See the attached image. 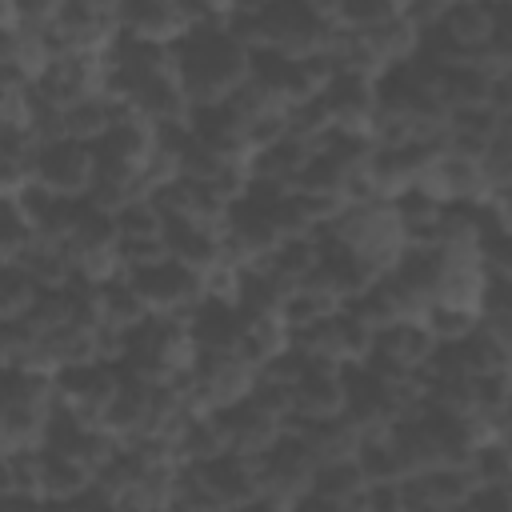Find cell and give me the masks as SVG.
Instances as JSON below:
<instances>
[{
    "mask_svg": "<svg viewBox=\"0 0 512 512\" xmlns=\"http://www.w3.org/2000/svg\"><path fill=\"white\" fill-rule=\"evenodd\" d=\"M168 48H172V72L188 104L224 100L248 76V48L220 20L184 28Z\"/></svg>",
    "mask_w": 512,
    "mask_h": 512,
    "instance_id": "obj_1",
    "label": "cell"
},
{
    "mask_svg": "<svg viewBox=\"0 0 512 512\" xmlns=\"http://www.w3.org/2000/svg\"><path fill=\"white\" fill-rule=\"evenodd\" d=\"M320 228H324L328 236H336L340 244H348L356 256H364L376 272H384V268L392 264V256L400 252V244H404L388 196L340 200V208H336Z\"/></svg>",
    "mask_w": 512,
    "mask_h": 512,
    "instance_id": "obj_2",
    "label": "cell"
},
{
    "mask_svg": "<svg viewBox=\"0 0 512 512\" xmlns=\"http://www.w3.org/2000/svg\"><path fill=\"white\" fill-rule=\"evenodd\" d=\"M256 376V364L244 360L236 348H196L192 364L176 376L192 408H220L248 392Z\"/></svg>",
    "mask_w": 512,
    "mask_h": 512,
    "instance_id": "obj_3",
    "label": "cell"
},
{
    "mask_svg": "<svg viewBox=\"0 0 512 512\" xmlns=\"http://www.w3.org/2000/svg\"><path fill=\"white\" fill-rule=\"evenodd\" d=\"M92 92H104V52H48L32 72V96L52 108L84 100Z\"/></svg>",
    "mask_w": 512,
    "mask_h": 512,
    "instance_id": "obj_4",
    "label": "cell"
},
{
    "mask_svg": "<svg viewBox=\"0 0 512 512\" xmlns=\"http://www.w3.org/2000/svg\"><path fill=\"white\" fill-rule=\"evenodd\" d=\"M332 20L308 0H260V44L288 56H308L324 48Z\"/></svg>",
    "mask_w": 512,
    "mask_h": 512,
    "instance_id": "obj_5",
    "label": "cell"
},
{
    "mask_svg": "<svg viewBox=\"0 0 512 512\" xmlns=\"http://www.w3.org/2000/svg\"><path fill=\"white\" fill-rule=\"evenodd\" d=\"M128 280L136 284V292L148 304V312H160V316H188L192 304L204 296L200 272L180 264V260H172L168 252L160 260H148V264L132 268Z\"/></svg>",
    "mask_w": 512,
    "mask_h": 512,
    "instance_id": "obj_6",
    "label": "cell"
},
{
    "mask_svg": "<svg viewBox=\"0 0 512 512\" xmlns=\"http://www.w3.org/2000/svg\"><path fill=\"white\" fill-rule=\"evenodd\" d=\"M32 180L60 196H84L92 184V140H80V136L40 140L32 160Z\"/></svg>",
    "mask_w": 512,
    "mask_h": 512,
    "instance_id": "obj_7",
    "label": "cell"
},
{
    "mask_svg": "<svg viewBox=\"0 0 512 512\" xmlns=\"http://www.w3.org/2000/svg\"><path fill=\"white\" fill-rule=\"evenodd\" d=\"M116 384H120L116 364H112V360H100V356L76 360V364H64V368L52 372L56 400H60L64 408L80 412L84 420H96V424H100L108 400L116 396Z\"/></svg>",
    "mask_w": 512,
    "mask_h": 512,
    "instance_id": "obj_8",
    "label": "cell"
},
{
    "mask_svg": "<svg viewBox=\"0 0 512 512\" xmlns=\"http://www.w3.org/2000/svg\"><path fill=\"white\" fill-rule=\"evenodd\" d=\"M48 52H104L116 36L112 8L88 4V0H64L52 24L44 28Z\"/></svg>",
    "mask_w": 512,
    "mask_h": 512,
    "instance_id": "obj_9",
    "label": "cell"
},
{
    "mask_svg": "<svg viewBox=\"0 0 512 512\" xmlns=\"http://www.w3.org/2000/svg\"><path fill=\"white\" fill-rule=\"evenodd\" d=\"M196 468H200V480L208 484L216 508H256V500H260L256 456L236 452V448H220L208 460H200Z\"/></svg>",
    "mask_w": 512,
    "mask_h": 512,
    "instance_id": "obj_10",
    "label": "cell"
},
{
    "mask_svg": "<svg viewBox=\"0 0 512 512\" xmlns=\"http://www.w3.org/2000/svg\"><path fill=\"white\" fill-rule=\"evenodd\" d=\"M324 112H328V124H340V128H364L372 124V112H376V76H364V72H332L320 88H316Z\"/></svg>",
    "mask_w": 512,
    "mask_h": 512,
    "instance_id": "obj_11",
    "label": "cell"
},
{
    "mask_svg": "<svg viewBox=\"0 0 512 512\" xmlns=\"http://www.w3.org/2000/svg\"><path fill=\"white\" fill-rule=\"evenodd\" d=\"M116 96H120L140 120H148V124H164V120H184V116H188V96H184V88H180V80H176L172 68L136 76V80H128Z\"/></svg>",
    "mask_w": 512,
    "mask_h": 512,
    "instance_id": "obj_12",
    "label": "cell"
},
{
    "mask_svg": "<svg viewBox=\"0 0 512 512\" xmlns=\"http://www.w3.org/2000/svg\"><path fill=\"white\" fill-rule=\"evenodd\" d=\"M188 128L200 144H208L212 152L228 156V160H240L248 156V124L244 116L228 104V100H204V104H188Z\"/></svg>",
    "mask_w": 512,
    "mask_h": 512,
    "instance_id": "obj_13",
    "label": "cell"
},
{
    "mask_svg": "<svg viewBox=\"0 0 512 512\" xmlns=\"http://www.w3.org/2000/svg\"><path fill=\"white\" fill-rule=\"evenodd\" d=\"M344 408L340 392V364L304 356L296 380H292V412L288 416H332Z\"/></svg>",
    "mask_w": 512,
    "mask_h": 512,
    "instance_id": "obj_14",
    "label": "cell"
},
{
    "mask_svg": "<svg viewBox=\"0 0 512 512\" xmlns=\"http://www.w3.org/2000/svg\"><path fill=\"white\" fill-rule=\"evenodd\" d=\"M216 428H220V440L224 448H236V452H248L256 456L276 432H280V420H272L268 412H260L248 396L232 400V404H220V408H208Z\"/></svg>",
    "mask_w": 512,
    "mask_h": 512,
    "instance_id": "obj_15",
    "label": "cell"
},
{
    "mask_svg": "<svg viewBox=\"0 0 512 512\" xmlns=\"http://www.w3.org/2000/svg\"><path fill=\"white\" fill-rule=\"evenodd\" d=\"M160 244L172 260H180L196 272H204L220 260V228L192 220V216H168L160 228Z\"/></svg>",
    "mask_w": 512,
    "mask_h": 512,
    "instance_id": "obj_16",
    "label": "cell"
},
{
    "mask_svg": "<svg viewBox=\"0 0 512 512\" xmlns=\"http://www.w3.org/2000/svg\"><path fill=\"white\" fill-rule=\"evenodd\" d=\"M112 16H116L120 32L144 36V40H156V44H172L188 28L176 0H116Z\"/></svg>",
    "mask_w": 512,
    "mask_h": 512,
    "instance_id": "obj_17",
    "label": "cell"
},
{
    "mask_svg": "<svg viewBox=\"0 0 512 512\" xmlns=\"http://www.w3.org/2000/svg\"><path fill=\"white\" fill-rule=\"evenodd\" d=\"M308 152H312V144H308L304 136L284 132L280 140L260 144V148H252V152L244 156V176H252V180H272V184L292 188V184H296V172H300L304 160H308Z\"/></svg>",
    "mask_w": 512,
    "mask_h": 512,
    "instance_id": "obj_18",
    "label": "cell"
},
{
    "mask_svg": "<svg viewBox=\"0 0 512 512\" xmlns=\"http://www.w3.org/2000/svg\"><path fill=\"white\" fill-rule=\"evenodd\" d=\"M284 428L300 432L304 444L316 452V460L352 456V448L360 440V428L344 412H332V416H284Z\"/></svg>",
    "mask_w": 512,
    "mask_h": 512,
    "instance_id": "obj_19",
    "label": "cell"
},
{
    "mask_svg": "<svg viewBox=\"0 0 512 512\" xmlns=\"http://www.w3.org/2000/svg\"><path fill=\"white\" fill-rule=\"evenodd\" d=\"M196 348H236L240 336V308L224 296H200L184 316Z\"/></svg>",
    "mask_w": 512,
    "mask_h": 512,
    "instance_id": "obj_20",
    "label": "cell"
},
{
    "mask_svg": "<svg viewBox=\"0 0 512 512\" xmlns=\"http://www.w3.org/2000/svg\"><path fill=\"white\" fill-rule=\"evenodd\" d=\"M288 296V284L280 276H272L260 260L252 264H240L236 268V284H232V304L240 312H276L280 316V304Z\"/></svg>",
    "mask_w": 512,
    "mask_h": 512,
    "instance_id": "obj_21",
    "label": "cell"
},
{
    "mask_svg": "<svg viewBox=\"0 0 512 512\" xmlns=\"http://www.w3.org/2000/svg\"><path fill=\"white\" fill-rule=\"evenodd\" d=\"M96 300H100V324H108L116 332H124L148 316V304L140 300L128 272H112V276L96 280Z\"/></svg>",
    "mask_w": 512,
    "mask_h": 512,
    "instance_id": "obj_22",
    "label": "cell"
},
{
    "mask_svg": "<svg viewBox=\"0 0 512 512\" xmlns=\"http://www.w3.org/2000/svg\"><path fill=\"white\" fill-rule=\"evenodd\" d=\"M352 460H356L364 484H392V480L408 476V472H404V460H400V452H396V444H392V436H388V428H368V432H360V440H356V448H352Z\"/></svg>",
    "mask_w": 512,
    "mask_h": 512,
    "instance_id": "obj_23",
    "label": "cell"
},
{
    "mask_svg": "<svg viewBox=\"0 0 512 512\" xmlns=\"http://www.w3.org/2000/svg\"><path fill=\"white\" fill-rule=\"evenodd\" d=\"M88 480L92 472L80 460L40 444V504H68Z\"/></svg>",
    "mask_w": 512,
    "mask_h": 512,
    "instance_id": "obj_24",
    "label": "cell"
},
{
    "mask_svg": "<svg viewBox=\"0 0 512 512\" xmlns=\"http://www.w3.org/2000/svg\"><path fill=\"white\" fill-rule=\"evenodd\" d=\"M316 236L308 232V236H280L276 244H272V252L260 260L272 276H280L288 288H296V284H304L312 272H316Z\"/></svg>",
    "mask_w": 512,
    "mask_h": 512,
    "instance_id": "obj_25",
    "label": "cell"
},
{
    "mask_svg": "<svg viewBox=\"0 0 512 512\" xmlns=\"http://www.w3.org/2000/svg\"><path fill=\"white\" fill-rule=\"evenodd\" d=\"M20 268L32 276V284H36V288H60L64 280H72V276H76V264H72L68 244L40 240V236L20 252Z\"/></svg>",
    "mask_w": 512,
    "mask_h": 512,
    "instance_id": "obj_26",
    "label": "cell"
},
{
    "mask_svg": "<svg viewBox=\"0 0 512 512\" xmlns=\"http://www.w3.org/2000/svg\"><path fill=\"white\" fill-rule=\"evenodd\" d=\"M472 484H512V448L508 436H484L464 460Z\"/></svg>",
    "mask_w": 512,
    "mask_h": 512,
    "instance_id": "obj_27",
    "label": "cell"
},
{
    "mask_svg": "<svg viewBox=\"0 0 512 512\" xmlns=\"http://www.w3.org/2000/svg\"><path fill=\"white\" fill-rule=\"evenodd\" d=\"M420 324L424 332L440 344V340H460L464 332L476 328V312L472 308H456V304H440V300H428L424 312H420Z\"/></svg>",
    "mask_w": 512,
    "mask_h": 512,
    "instance_id": "obj_28",
    "label": "cell"
},
{
    "mask_svg": "<svg viewBox=\"0 0 512 512\" xmlns=\"http://www.w3.org/2000/svg\"><path fill=\"white\" fill-rule=\"evenodd\" d=\"M32 240H36V228L20 212L16 196H0V260H20V252Z\"/></svg>",
    "mask_w": 512,
    "mask_h": 512,
    "instance_id": "obj_29",
    "label": "cell"
},
{
    "mask_svg": "<svg viewBox=\"0 0 512 512\" xmlns=\"http://www.w3.org/2000/svg\"><path fill=\"white\" fill-rule=\"evenodd\" d=\"M40 288L32 284V276L20 268V260H0V320L24 316V308L32 304Z\"/></svg>",
    "mask_w": 512,
    "mask_h": 512,
    "instance_id": "obj_30",
    "label": "cell"
},
{
    "mask_svg": "<svg viewBox=\"0 0 512 512\" xmlns=\"http://www.w3.org/2000/svg\"><path fill=\"white\" fill-rule=\"evenodd\" d=\"M400 12V0H332L328 16L340 28H372Z\"/></svg>",
    "mask_w": 512,
    "mask_h": 512,
    "instance_id": "obj_31",
    "label": "cell"
},
{
    "mask_svg": "<svg viewBox=\"0 0 512 512\" xmlns=\"http://www.w3.org/2000/svg\"><path fill=\"white\" fill-rule=\"evenodd\" d=\"M112 220H116V236H160L164 228V216L148 204V196H132L112 212Z\"/></svg>",
    "mask_w": 512,
    "mask_h": 512,
    "instance_id": "obj_32",
    "label": "cell"
},
{
    "mask_svg": "<svg viewBox=\"0 0 512 512\" xmlns=\"http://www.w3.org/2000/svg\"><path fill=\"white\" fill-rule=\"evenodd\" d=\"M60 4H64V0H8V12H12V20H20V24L48 28L52 16L60 12Z\"/></svg>",
    "mask_w": 512,
    "mask_h": 512,
    "instance_id": "obj_33",
    "label": "cell"
},
{
    "mask_svg": "<svg viewBox=\"0 0 512 512\" xmlns=\"http://www.w3.org/2000/svg\"><path fill=\"white\" fill-rule=\"evenodd\" d=\"M88 4H100V8H116V0H88Z\"/></svg>",
    "mask_w": 512,
    "mask_h": 512,
    "instance_id": "obj_34",
    "label": "cell"
},
{
    "mask_svg": "<svg viewBox=\"0 0 512 512\" xmlns=\"http://www.w3.org/2000/svg\"><path fill=\"white\" fill-rule=\"evenodd\" d=\"M256 4H260V0H256Z\"/></svg>",
    "mask_w": 512,
    "mask_h": 512,
    "instance_id": "obj_35",
    "label": "cell"
}]
</instances>
